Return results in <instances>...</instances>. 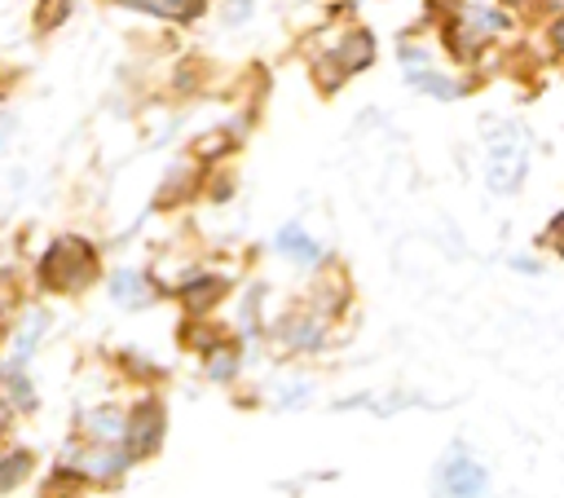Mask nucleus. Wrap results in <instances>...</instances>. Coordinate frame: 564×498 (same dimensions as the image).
<instances>
[{"label":"nucleus","mask_w":564,"mask_h":498,"mask_svg":"<svg viewBox=\"0 0 564 498\" xmlns=\"http://www.w3.org/2000/svg\"><path fill=\"white\" fill-rule=\"evenodd\" d=\"M93 273H97V251L75 234L53 238V247L40 260V282L48 291H84L93 282Z\"/></svg>","instance_id":"1"},{"label":"nucleus","mask_w":564,"mask_h":498,"mask_svg":"<svg viewBox=\"0 0 564 498\" xmlns=\"http://www.w3.org/2000/svg\"><path fill=\"white\" fill-rule=\"evenodd\" d=\"M529 167V141L520 128H498L489 137V163H485V181L494 194H511L524 181Z\"/></svg>","instance_id":"2"},{"label":"nucleus","mask_w":564,"mask_h":498,"mask_svg":"<svg viewBox=\"0 0 564 498\" xmlns=\"http://www.w3.org/2000/svg\"><path fill=\"white\" fill-rule=\"evenodd\" d=\"M436 485L445 494H480L485 489V467L467 454V445H454L436 467Z\"/></svg>","instance_id":"3"},{"label":"nucleus","mask_w":564,"mask_h":498,"mask_svg":"<svg viewBox=\"0 0 564 498\" xmlns=\"http://www.w3.org/2000/svg\"><path fill=\"white\" fill-rule=\"evenodd\" d=\"M123 436H128V454H132V458L154 454L159 441H163V405L141 401V405L132 410V419L123 423Z\"/></svg>","instance_id":"4"},{"label":"nucleus","mask_w":564,"mask_h":498,"mask_svg":"<svg viewBox=\"0 0 564 498\" xmlns=\"http://www.w3.org/2000/svg\"><path fill=\"white\" fill-rule=\"evenodd\" d=\"M401 71H405V84L419 88V93H427V97H458L463 93V84L458 79H445L441 71H432L427 66V53H419V48H401Z\"/></svg>","instance_id":"5"},{"label":"nucleus","mask_w":564,"mask_h":498,"mask_svg":"<svg viewBox=\"0 0 564 498\" xmlns=\"http://www.w3.org/2000/svg\"><path fill=\"white\" fill-rule=\"evenodd\" d=\"M335 84L344 79V75H352V71H361V66H370V57H375V40L366 35V31H352L335 53Z\"/></svg>","instance_id":"6"},{"label":"nucleus","mask_w":564,"mask_h":498,"mask_svg":"<svg viewBox=\"0 0 564 498\" xmlns=\"http://www.w3.org/2000/svg\"><path fill=\"white\" fill-rule=\"evenodd\" d=\"M220 295H225V282H220V278H212V273H198V278H189V282L181 286V300H185V308H189V313H207Z\"/></svg>","instance_id":"7"},{"label":"nucleus","mask_w":564,"mask_h":498,"mask_svg":"<svg viewBox=\"0 0 564 498\" xmlns=\"http://www.w3.org/2000/svg\"><path fill=\"white\" fill-rule=\"evenodd\" d=\"M480 35H485V31H480L471 18H454V22L445 26V44H449V53H454L458 62H471V57H476Z\"/></svg>","instance_id":"8"},{"label":"nucleus","mask_w":564,"mask_h":498,"mask_svg":"<svg viewBox=\"0 0 564 498\" xmlns=\"http://www.w3.org/2000/svg\"><path fill=\"white\" fill-rule=\"evenodd\" d=\"M273 242H278V251H286V256H291V260H300V264H317V260H322V247H317L300 225H286Z\"/></svg>","instance_id":"9"},{"label":"nucleus","mask_w":564,"mask_h":498,"mask_svg":"<svg viewBox=\"0 0 564 498\" xmlns=\"http://www.w3.org/2000/svg\"><path fill=\"white\" fill-rule=\"evenodd\" d=\"M110 291H115V300H119V304H128V308L150 304V282H145L137 269H119V273L110 278Z\"/></svg>","instance_id":"10"},{"label":"nucleus","mask_w":564,"mask_h":498,"mask_svg":"<svg viewBox=\"0 0 564 498\" xmlns=\"http://www.w3.org/2000/svg\"><path fill=\"white\" fill-rule=\"evenodd\" d=\"M203 4H207V0H141L137 9H145V13H154V18H167V22H189V18L203 13Z\"/></svg>","instance_id":"11"},{"label":"nucleus","mask_w":564,"mask_h":498,"mask_svg":"<svg viewBox=\"0 0 564 498\" xmlns=\"http://www.w3.org/2000/svg\"><path fill=\"white\" fill-rule=\"evenodd\" d=\"M26 472H31V454H26V450L4 454V458H0V494H9Z\"/></svg>","instance_id":"12"},{"label":"nucleus","mask_w":564,"mask_h":498,"mask_svg":"<svg viewBox=\"0 0 564 498\" xmlns=\"http://www.w3.org/2000/svg\"><path fill=\"white\" fill-rule=\"evenodd\" d=\"M234 370H238V353H234V348H212L207 375H212V379H229Z\"/></svg>","instance_id":"13"},{"label":"nucleus","mask_w":564,"mask_h":498,"mask_svg":"<svg viewBox=\"0 0 564 498\" xmlns=\"http://www.w3.org/2000/svg\"><path fill=\"white\" fill-rule=\"evenodd\" d=\"M286 335H291V344H295V348H317V344H322V331H317L313 322H291V331H286Z\"/></svg>","instance_id":"14"},{"label":"nucleus","mask_w":564,"mask_h":498,"mask_svg":"<svg viewBox=\"0 0 564 498\" xmlns=\"http://www.w3.org/2000/svg\"><path fill=\"white\" fill-rule=\"evenodd\" d=\"M66 4H70V0H44V4H40V26H57V22L66 18Z\"/></svg>","instance_id":"15"},{"label":"nucleus","mask_w":564,"mask_h":498,"mask_svg":"<svg viewBox=\"0 0 564 498\" xmlns=\"http://www.w3.org/2000/svg\"><path fill=\"white\" fill-rule=\"evenodd\" d=\"M546 238H551V247L564 256V212H560V216H551V229H546Z\"/></svg>","instance_id":"16"},{"label":"nucleus","mask_w":564,"mask_h":498,"mask_svg":"<svg viewBox=\"0 0 564 498\" xmlns=\"http://www.w3.org/2000/svg\"><path fill=\"white\" fill-rule=\"evenodd\" d=\"M238 9H234V18H247V0H234Z\"/></svg>","instance_id":"17"},{"label":"nucleus","mask_w":564,"mask_h":498,"mask_svg":"<svg viewBox=\"0 0 564 498\" xmlns=\"http://www.w3.org/2000/svg\"><path fill=\"white\" fill-rule=\"evenodd\" d=\"M119 4H132V9H137V4H141V0H119Z\"/></svg>","instance_id":"18"}]
</instances>
